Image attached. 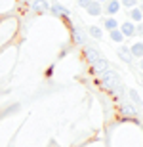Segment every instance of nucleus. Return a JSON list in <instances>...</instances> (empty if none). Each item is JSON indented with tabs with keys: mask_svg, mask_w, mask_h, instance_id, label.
Returning <instances> with one entry per match:
<instances>
[{
	"mask_svg": "<svg viewBox=\"0 0 143 147\" xmlns=\"http://www.w3.org/2000/svg\"><path fill=\"white\" fill-rule=\"evenodd\" d=\"M101 8H103V11L107 16L115 17L120 11V0H105L103 4H101Z\"/></svg>",
	"mask_w": 143,
	"mask_h": 147,
	"instance_id": "f257e3e1",
	"label": "nucleus"
},
{
	"mask_svg": "<svg viewBox=\"0 0 143 147\" xmlns=\"http://www.w3.org/2000/svg\"><path fill=\"white\" fill-rule=\"evenodd\" d=\"M92 67H94V73L95 75H107V73L111 71V65H109V61L107 59H103V57H99L97 61H94V63H92Z\"/></svg>",
	"mask_w": 143,
	"mask_h": 147,
	"instance_id": "f03ea898",
	"label": "nucleus"
},
{
	"mask_svg": "<svg viewBox=\"0 0 143 147\" xmlns=\"http://www.w3.org/2000/svg\"><path fill=\"white\" fill-rule=\"evenodd\" d=\"M118 31L122 33V36H136V23L134 21H124L118 25Z\"/></svg>",
	"mask_w": 143,
	"mask_h": 147,
	"instance_id": "7ed1b4c3",
	"label": "nucleus"
},
{
	"mask_svg": "<svg viewBox=\"0 0 143 147\" xmlns=\"http://www.w3.org/2000/svg\"><path fill=\"white\" fill-rule=\"evenodd\" d=\"M50 13L52 16H55V17H59V16H69V11H67V8L65 6H61L59 2H52L50 4Z\"/></svg>",
	"mask_w": 143,
	"mask_h": 147,
	"instance_id": "20e7f679",
	"label": "nucleus"
},
{
	"mask_svg": "<svg viewBox=\"0 0 143 147\" xmlns=\"http://www.w3.org/2000/svg\"><path fill=\"white\" fill-rule=\"evenodd\" d=\"M84 55H86V59H88L90 63H94V61H97L99 57H101V54H99L94 46H84Z\"/></svg>",
	"mask_w": 143,
	"mask_h": 147,
	"instance_id": "39448f33",
	"label": "nucleus"
},
{
	"mask_svg": "<svg viewBox=\"0 0 143 147\" xmlns=\"http://www.w3.org/2000/svg\"><path fill=\"white\" fill-rule=\"evenodd\" d=\"M86 11H88L92 17H101L103 16V8H101V4H99V2H94V0L90 2V6L86 8Z\"/></svg>",
	"mask_w": 143,
	"mask_h": 147,
	"instance_id": "423d86ee",
	"label": "nucleus"
},
{
	"mask_svg": "<svg viewBox=\"0 0 143 147\" xmlns=\"http://www.w3.org/2000/svg\"><path fill=\"white\" fill-rule=\"evenodd\" d=\"M33 10L36 13H48L50 11V2L48 0H34L33 2Z\"/></svg>",
	"mask_w": 143,
	"mask_h": 147,
	"instance_id": "0eeeda50",
	"label": "nucleus"
},
{
	"mask_svg": "<svg viewBox=\"0 0 143 147\" xmlns=\"http://www.w3.org/2000/svg\"><path fill=\"white\" fill-rule=\"evenodd\" d=\"M118 57H120L124 63H132V61H134L132 54H130V48L124 46V44H120V48H118Z\"/></svg>",
	"mask_w": 143,
	"mask_h": 147,
	"instance_id": "6e6552de",
	"label": "nucleus"
},
{
	"mask_svg": "<svg viewBox=\"0 0 143 147\" xmlns=\"http://www.w3.org/2000/svg\"><path fill=\"white\" fill-rule=\"evenodd\" d=\"M130 17H132L138 25H141V21H143V11H141V6H139V4H136L134 8H130Z\"/></svg>",
	"mask_w": 143,
	"mask_h": 147,
	"instance_id": "1a4fd4ad",
	"label": "nucleus"
},
{
	"mask_svg": "<svg viewBox=\"0 0 143 147\" xmlns=\"http://www.w3.org/2000/svg\"><path fill=\"white\" fill-rule=\"evenodd\" d=\"M130 54H132V57H136V59H141V55H143V44H141V40H136V42L132 44Z\"/></svg>",
	"mask_w": 143,
	"mask_h": 147,
	"instance_id": "9d476101",
	"label": "nucleus"
},
{
	"mask_svg": "<svg viewBox=\"0 0 143 147\" xmlns=\"http://www.w3.org/2000/svg\"><path fill=\"white\" fill-rule=\"evenodd\" d=\"M101 25H103L105 27V31H115V29H118V25H120V23L116 21L115 17H111V16H107L103 19V23H101Z\"/></svg>",
	"mask_w": 143,
	"mask_h": 147,
	"instance_id": "9b49d317",
	"label": "nucleus"
},
{
	"mask_svg": "<svg viewBox=\"0 0 143 147\" xmlns=\"http://www.w3.org/2000/svg\"><path fill=\"white\" fill-rule=\"evenodd\" d=\"M88 34H90L92 38H95V40H99V38L103 36V29L97 27V25H92V27L88 29Z\"/></svg>",
	"mask_w": 143,
	"mask_h": 147,
	"instance_id": "f8f14e48",
	"label": "nucleus"
},
{
	"mask_svg": "<svg viewBox=\"0 0 143 147\" xmlns=\"http://www.w3.org/2000/svg\"><path fill=\"white\" fill-rule=\"evenodd\" d=\"M109 36H111V40H113V42H116V44H122V42H124V36H122V33L118 31V29L109 31Z\"/></svg>",
	"mask_w": 143,
	"mask_h": 147,
	"instance_id": "ddd939ff",
	"label": "nucleus"
},
{
	"mask_svg": "<svg viewBox=\"0 0 143 147\" xmlns=\"http://www.w3.org/2000/svg\"><path fill=\"white\" fill-rule=\"evenodd\" d=\"M128 94H130V99H132V103L139 107V103H141V96H139V92H136V90H130Z\"/></svg>",
	"mask_w": 143,
	"mask_h": 147,
	"instance_id": "4468645a",
	"label": "nucleus"
},
{
	"mask_svg": "<svg viewBox=\"0 0 143 147\" xmlns=\"http://www.w3.org/2000/svg\"><path fill=\"white\" fill-rule=\"evenodd\" d=\"M73 40H75V42H84V38H82V33H80V31H78V29H75V31H73Z\"/></svg>",
	"mask_w": 143,
	"mask_h": 147,
	"instance_id": "2eb2a0df",
	"label": "nucleus"
},
{
	"mask_svg": "<svg viewBox=\"0 0 143 147\" xmlns=\"http://www.w3.org/2000/svg\"><path fill=\"white\" fill-rule=\"evenodd\" d=\"M120 6H126V8H134L136 2L134 0H120Z\"/></svg>",
	"mask_w": 143,
	"mask_h": 147,
	"instance_id": "dca6fc26",
	"label": "nucleus"
},
{
	"mask_svg": "<svg viewBox=\"0 0 143 147\" xmlns=\"http://www.w3.org/2000/svg\"><path fill=\"white\" fill-rule=\"evenodd\" d=\"M90 2H92V0H78V6L86 10V8H88V6H90Z\"/></svg>",
	"mask_w": 143,
	"mask_h": 147,
	"instance_id": "f3484780",
	"label": "nucleus"
},
{
	"mask_svg": "<svg viewBox=\"0 0 143 147\" xmlns=\"http://www.w3.org/2000/svg\"><path fill=\"white\" fill-rule=\"evenodd\" d=\"M134 2H136V4H139V2H141V0H134Z\"/></svg>",
	"mask_w": 143,
	"mask_h": 147,
	"instance_id": "a211bd4d",
	"label": "nucleus"
}]
</instances>
